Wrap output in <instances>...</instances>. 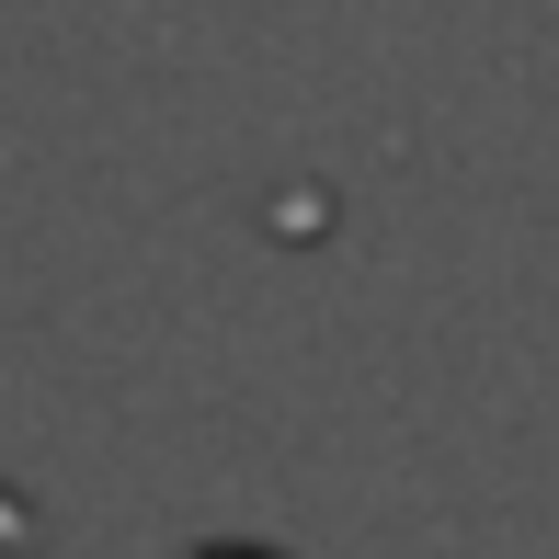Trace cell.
Returning a JSON list of instances; mask_svg holds the SVG:
<instances>
[{"instance_id":"cell-2","label":"cell","mask_w":559,"mask_h":559,"mask_svg":"<svg viewBox=\"0 0 559 559\" xmlns=\"http://www.w3.org/2000/svg\"><path fill=\"white\" fill-rule=\"evenodd\" d=\"M194 559H286V548H251V537H206Z\"/></svg>"},{"instance_id":"cell-1","label":"cell","mask_w":559,"mask_h":559,"mask_svg":"<svg viewBox=\"0 0 559 559\" xmlns=\"http://www.w3.org/2000/svg\"><path fill=\"white\" fill-rule=\"evenodd\" d=\"M12 548H35V502H23L12 479H0V559H12Z\"/></svg>"}]
</instances>
